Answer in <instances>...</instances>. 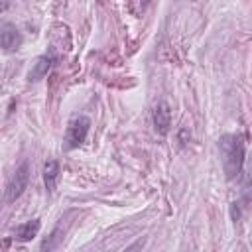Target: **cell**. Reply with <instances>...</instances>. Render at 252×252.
I'll list each match as a JSON object with an SVG mask.
<instances>
[{
    "label": "cell",
    "instance_id": "cell-1",
    "mask_svg": "<svg viewBox=\"0 0 252 252\" xmlns=\"http://www.w3.org/2000/svg\"><path fill=\"white\" fill-rule=\"evenodd\" d=\"M219 150L222 156V169L228 181L236 179L244 167V136L242 134H222L219 138Z\"/></svg>",
    "mask_w": 252,
    "mask_h": 252
},
{
    "label": "cell",
    "instance_id": "cell-2",
    "mask_svg": "<svg viewBox=\"0 0 252 252\" xmlns=\"http://www.w3.org/2000/svg\"><path fill=\"white\" fill-rule=\"evenodd\" d=\"M91 128V120L87 116H73L67 122V130H65V138H63V150H75L79 148L89 134Z\"/></svg>",
    "mask_w": 252,
    "mask_h": 252
},
{
    "label": "cell",
    "instance_id": "cell-3",
    "mask_svg": "<svg viewBox=\"0 0 252 252\" xmlns=\"http://www.w3.org/2000/svg\"><path fill=\"white\" fill-rule=\"evenodd\" d=\"M28 181H30V163L24 161L10 177L8 185H6V201L8 203H14L16 199L22 197V193L26 191L28 187Z\"/></svg>",
    "mask_w": 252,
    "mask_h": 252
},
{
    "label": "cell",
    "instance_id": "cell-4",
    "mask_svg": "<svg viewBox=\"0 0 252 252\" xmlns=\"http://www.w3.org/2000/svg\"><path fill=\"white\" fill-rule=\"evenodd\" d=\"M152 122H154V130L159 136H167L169 134V128H171V108H169V104L165 100H161V102H158L154 106Z\"/></svg>",
    "mask_w": 252,
    "mask_h": 252
},
{
    "label": "cell",
    "instance_id": "cell-5",
    "mask_svg": "<svg viewBox=\"0 0 252 252\" xmlns=\"http://www.w3.org/2000/svg\"><path fill=\"white\" fill-rule=\"evenodd\" d=\"M24 37L20 33V30L14 26V24H4L0 28V47L6 49V51H16L20 49Z\"/></svg>",
    "mask_w": 252,
    "mask_h": 252
},
{
    "label": "cell",
    "instance_id": "cell-6",
    "mask_svg": "<svg viewBox=\"0 0 252 252\" xmlns=\"http://www.w3.org/2000/svg\"><path fill=\"white\" fill-rule=\"evenodd\" d=\"M53 63H55V55H41V57H37L35 59V63H33V67L30 69V81H39V79H43L49 71H51V67H53Z\"/></svg>",
    "mask_w": 252,
    "mask_h": 252
},
{
    "label": "cell",
    "instance_id": "cell-7",
    "mask_svg": "<svg viewBox=\"0 0 252 252\" xmlns=\"http://www.w3.org/2000/svg\"><path fill=\"white\" fill-rule=\"evenodd\" d=\"M39 228H41L39 219H32V220H28V222L16 226V230H14V238L20 240V242H28V240H32V238L37 236Z\"/></svg>",
    "mask_w": 252,
    "mask_h": 252
},
{
    "label": "cell",
    "instance_id": "cell-8",
    "mask_svg": "<svg viewBox=\"0 0 252 252\" xmlns=\"http://www.w3.org/2000/svg\"><path fill=\"white\" fill-rule=\"evenodd\" d=\"M57 177H59V161L47 159L43 163V183H45L47 193H53V189L57 185Z\"/></svg>",
    "mask_w": 252,
    "mask_h": 252
},
{
    "label": "cell",
    "instance_id": "cell-9",
    "mask_svg": "<svg viewBox=\"0 0 252 252\" xmlns=\"http://www.w3.org/2000/svg\"><path fill=\"white\" fill-rule=\"evenodd\" d=\"M189 138H191L189 130H187V128H181V130H179V144H181V146H183V144H187V142H189Z\"/></svg>",
    "mask_w": 252,
    "mask_h": 252
},
{
    "label": "cell",
    "instance_id": "cell-10",
    "mask_svg": "<svg viewBox=\"0 0 252 252\" xmlns=\"http://www.w3.org/2000/svg\"><path fill=\"white\" fill-rule=\"evenodd\" d=\"M8 8V0H0V12Z\"/></svg>",
    "mask_w": 252,
    "mask_h": 252
}]
</instances>
